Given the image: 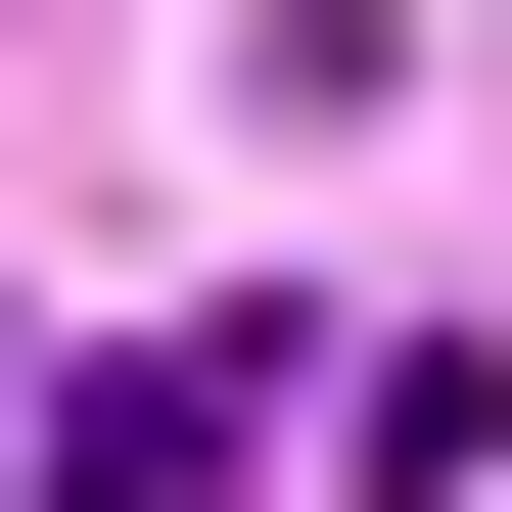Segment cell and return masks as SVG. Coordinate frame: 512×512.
<instances>
[{"mask_svg": "<svg viewBox=\"0 0 512 512\" xmlns=\"http://www.w3.org/2000/svg\"><path fill=\"white\" fill-rule=\"evenodd\" d=\"M280 466V326H140V373H47V512H233Z\"/></svg>", "mask_w": 512, "mask_h": 512, "instance_id": "obj_1", "label": "cell"}]
</instances>
